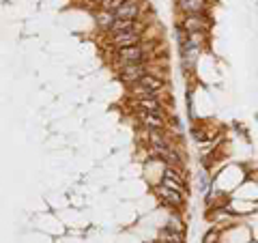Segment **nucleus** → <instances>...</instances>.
<instances>
[{"label":"nucleus","instance_id":"nucleus-1","mask_svg":"<svg viewBox=\"0 0 258 243\" xmlns=\"http://www.w3.org/2000/svg\"><path fill=\"white\" fill-rule=\"evenodd\" d=\"M166 91V80L157 74H147L140 78L134 86H129V95L132 99H140V97H151V99H161V93Z\"/></svg>","mask_w":258,"mask_h":243},{"label":"nucleus","instance_id":"nucleus-2","mask_svg":"<svg viewBox=\"0 0 258 243\" xmlns=\"http://www.w3.org/2000/svg\"><path fill=\"white\" fill-rule=\"evenodd\" d=\"M151 54L147 45H132V47H123V50H114V65L116 69L127 67V65H140V63H149Z\"/></svg>","mask_w":258,"mask_h":243},{"label":"nucleus","instance_id":"nucleus-3","mask_svg":"<svg viewBox=\"0 0 258 243\" xmlns=\"http://www.w3.org/2000/svg\"><path fill=\"white\" fill-rule=\"evenodd\" d=\"M213 22L209 15H185V18L176 24V30L181 32H207L211 30Z\"/></svg>","mask_w":258,"mask_h":243},{"label":"nucleus","instance_id":"nucleus-4","mask_svg":"<svg viewBox=\"0 0 258 243\" xmlns=\"http://www.w3.org/2000/svg\"><path fill=\"white\" fill-rule=\"evenodd\" d=\"M147 74H151L149 63H140V65H127V67L116 69V78L123 82L125 86H134L140 78H144Z\"/></svg>","mask_w":258,"mask_h":243},{"label":"nucleus","instance_id":"nucleus-5","mask_svg":"<svg viewBox=\"0 0 258 243\" xmlns=\"http://www.w3.org/2000/svg\"><path fill=\"white\" fill-rule=\"evenodd\" d=\"M138 125L147 132H166L168 129V116L155 114V112H136Z\"/></svg>","mask_w":258,"mask_h":243},{"label":"nucleus","instance_id":"nucleus-6","mask_svg":"<svg viewBox=\"0 0 258 243\" xmlns=\"http://www.w3.org/2000/svg\"><path fill=\"white\" fill-rule=\"evenodd\" d=\"M142 39H144V32L125 30V32H118V35H112L110 37V45L114 47V50H123V47H132V45L142 43Z\"/></svg>","mask_w":258,"mask_h":243},{"label":"nucleus","instance_id":"nucleus-7","mask_svg":"<svg viewBox=\"0 0 258 243\" xmlns=\"http://www.w3.org/2000/svg\"><path fill=\"white\" fill-rule=\"evenodd\" d=\"M155 196L159 198V202L164 207H172V209H179V207H183L185 205V196L183 194H179V192H172V190H168V188H164V185H157L155 190Z\"/></svg>","mask_w":258,"mask_h":243},{"label":"nucleus","instance_id":"nucleus-8","mask_svg":"<svg viewBox=\"0 0 258 243\" xmlns=\"http://www.w3.org/2000/svg\"><path fill=\"white\" fill-rule=\"evenodd\" d=\"M134 112H155V114H166V106L161 99H151V97H140V99H132Z\"/></svg>","mask_w":258,"mask_h":243},{"label":"nucleus","instance_id":"nucleus-9","mask_svg":"<svg viewBox=\"0 0 258 243\" xmlns=\"http://www.w3.org/2000/svg\"><path fill=\"white\" fill-rule=\"evenodd\" d=\"M176 9L185 15H207L209 0H176Z\"/></svg>","mask_w":258,"mask_h":243},{"label":"nucleus","instance_id":"nucleus-10","mask_svg":"<svg viewBox=\"0 0 258 243\" xmlns=\"http://www.w3.org/2000/svg\"><path fill=\"white\" fill-rule=\"evenodd\" d=\"M140 13H142V5L138 0H127L118 11H114V18L116 20H138Z\"/></svg>","mask_w":258,"mask_h":243},{"label":"nucleus","instance_id":"nucleus-11","mask_svg":"<svg viewBox=\"0 0 258 243\" xmlns=\"http://www.w3.org/2000/svg\"><path fill=\"white\" fill-rule=\"evenodd\" d=\"M114 13H110V11H106V9H95V24L99 26L103 32H106L112 24H114Z\"/></svg>","mask_w":258,"mask_h":243},{"label":"nucleus","instance_id":"nucleus-12","mask_svg":"<svg viewBox=\"0 0 258 243\" xmlns=\"http://www.w3.org/2000/svg\"><path fill=\"white\" fill-rule=\"evenodd\" d=\"M220 237H222V228H217V226H211L205 237H203V243H220Z\"/></svg>","mask_w":258,"mask_h":243},{"label":"nucleus","instance_id":"nucleus-13","mask_svg":"<svg viewBox=\"0 0 258 243\" xmlns=\"http://www.w3.org/2000/svg\"><path fill=\"white\" fill-rule=\"evenodd\" d=\"M125 3H127V0H103L99 9H106V11H110V13H114V11H118Z\"/></svg>","mask_w":258,"mask_h":243},{"label":"nucleus","instance_id":"nucleus-14","mask_svg":"<svg viewBox=\"0 0 258 243\" xmlns=\"http://www.w3.org/2000/svg\"><path fill=\"white\" fill-rule=\"evenodd\" d=\"M166 228L185 234V224H183V220H179V217H170V220H168V224H166Z\"/></svg>","mask_w":258,"mask_h":243},{"label":"nucleus","instance_id":"nucleus-15","mask_svg":"<svg viewBox=\"0 0 258 243\" xmlns=\"http://www.w3.org/2000/svg\"><path fill=\"white\" fill-rule=\"evenodd\" d=\"M101 3H103V0H82L84 7H97V9L101 7Z\"/></svg>","mask_w":258,"mask_h":243}]
</instances>
